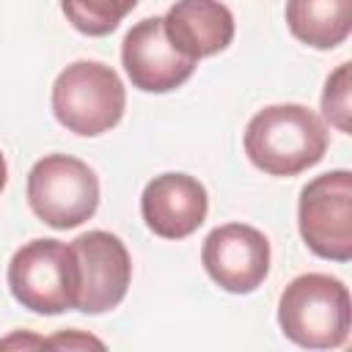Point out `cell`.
I'll use <instances>...</instances> for the list:
<instances>
[{
	"label": "cell",
	"instance_id": "obj_15",
	"mask_svg": "<svg viewBox=\"0 0 352 352\" xmlns=\"http://www.w3.org/2000/svg\"><path fill=\"white\" fill-rule=\"evenodd\" d=\"M47 346H102V341L91 338V336H80V333H60L47 338Z\"/></svg>",
	"mask_w": 352,
	"mask_h": 352
},
{
	"label": "cell",
	"instance_id": "obj_8",
	"mask_svg": "<svg viewBox=\"0 0 352 352\" xmlns=\"http://www.w3.org/2000/svg\"><path fill=\"white\" fill-rule=\"evenodd\" d=\"M121 63L138 91L168 94L192 77L198 60L182 55L168 41L162 16H146L124 36Z\"/></svg>",
	"mask_w": 352,
	"mask_h": 352
},
{
	"label": "cell",
	"instance_id": "obj_5",
	"mask_svg": "<svg viewBox=\"0 0 352 352\" xmlns=\"http://www.w3.org/2000/svg\"><path fill=\"white\" fill-rule=\"evenodd\" d=\"M28 204L52 228H77L99 206V179L94 168L69 154H47L28 173Z\"/></svg>",
	"mask_w": 352,
	"mask_h": 352
},
{
	"label": "cell",
	"instance_id": "obj_3",
	"mask_svg": "<svg viewBox=\"0 0 352 352\" xmlns=\"http://www.w3.org/2000/svg\"><path fill=\"white\" fill-rule=\"evenodd\" d=\"M8 289L14 300L41 316L77 311L80 261L60 239H30L8 261Z\"/></svg>",
	"mask_w": 352,
	"mask_h": 352
},
{
	"label": "cell",
	"instance_id": "obj_9",
	"mask_svg": "<svg viewBox=\"0 0 352 352\" xmlns=\"http://www.w3.org/2000/svg\"><path fill=\"white\" fill-rule=\"evenodd\" d=\"M80 261V300L77 311L104 314L116 308L129 289L132 261L126 245L110 231H85L72 239Z\"/></svg>",
	"mask_w": 352,
	"mask_h": 352
},
{
	"label": "cell",
	"instance_id": "obj_7",
	"mask_svg": "<svg viewBox=\"0 0 352 352\" xmlns=\"http://www.w3.org/2000/svg\"><path fill=\"white\" fill-rule=\"evenodd\" d=\"M201 261L220 289L250 294L270 272V239L253 226L226 223L204 239Z\"/></svg>",
	"mask_w": 352,
	"mask_h": 352
},
{
	"label": "cell",
	"instance_id": "obj_10",
	"mask_svg": "<svg viewBox=\"0 0 352 352\" xmlns=\"http://www.w3.org/2000/svg\"><path fill=\"white\" fill-rule=\"evenodd\" d=\"M209 195L206 187L187 173L154 176L140 195V214L162 239H184L206 220Z\"/></svg>",
	"mask_w": 352,
	"mask_h": 352
},
{
	"label": "cell",
	"instance_id": "obj_6",
	"mask_svg": "<svg viewBox=\"0 0 352 352\" xmlns=\"http://www.w3.org/2000/svg\"><path fill=\"white\" fill-rule=\"evenodd\" d=\"M300 236L327 261L352 258V173L338 168L311 179L297 204Z\"/></svg>",
	"mask_w": 352,
	"mask_h": 352
},
{
	"label": "cell",
	"instance_id": "obj_11",
	"mask_svg": "<svg viewBox=\"0 0 352 352\" xmlns=\"http://www.w3.org/2000/svg\"><path fill=\"white\" fill-rule=\"evenodd\" d=\"M168 41L187 58L201 60L226 50L234 38V14L220 0H179L162 16Z\"/></svg>",
	"mask_w": 352,
	"mask_h": 352
},
{
	"label": "cell",
	"instance_id": "obj_2",
	"mask_svg": "<svg viewBox=\"0 0 352 352\" xmlns=\"http://www.w3.org/2000/svg\"><path fill=\"white\" fill-rule=\"evenodd\" d=\"M278 324L297 346L336 349L346 344L352 327L349 289L324 272L297 275L280 294Z\"/></svg>",
	"mask_w": 352,
	"mask_h": 352
},
{
	"label": "cell",
	"instance_id": "obj_12",
	"mask_svg": "<svg viewBox=\"0 0 352 352\" xmlns=\"http://www.w3.org/2000/svg\"><path fill=\"white\" fill-rule=\"evenodd\" d=\"M292 36L314 50H333L352 30V0H286Z\"/></svg>",
	"mask_w": 352,
	"mask_h": 352
},
{
	"label": "cell",
	"instance_id": "obj_1",
	"mask_svg": "<svg viewBox=\"0 0 352 352\" xmlns=\"http://www.w3.org/2000/svg\"><path fill=\"white\" fill-rule=\"evenodd\" d=\"M327 151V129L305 104H270L245 129L248 160L270 176H297L314 168Z\"/></svg>",
	"mask_w": 352,
	"mask_h": 352
},
{
	"label": "cell",
	"instance_id": "obj_17",
	"mask_svg": "<svg viewBox=\"0 0 352 352\" xmlns=\"http://www.w3.org/2000/svg\"><path fill=\"white\" fill-rule=\"evenodd\" d=\"M6 182H8V168H6V157H3V151H0V192H3Z\"/></svg>",
	"mask_w": 352,
	"mask_h": 352
},
{
	"label": "cell",
	"instance_id": "obj_14",
	"mask_svg": "<svg viewBox=\"0 0 352 352\" xmlns=\"http://www.w3.org/2000/svg\"><path fill=\"white\" fill-rule=\"evenodd\" d=\"M322 113L338 132H349V63H341L327 77L322 91Z\"/></svg>",
	"mask_w": 352,
	"mask_h": 352
},
{
	"label": "cell",
	"instance_id": "obj_13",
	"mask_svg": "<svg viewBox=\"0 0 352 352\" xmlns=\"http://www.w3.org/2000/svg\"><path fill=\"white\" fill-rule=\"evenodd\" d=\"M66 19L85 36H107L138 6V0H60Z\"/></svg>",
	"mask_w": 352,
	"mask_h": 352
},
{
	"label": "cell",
	"instance_id": "obj_16",
	"mask_svg": "<svg viewBox=\"0 0 352 352\" xmlns=\"http://www.w3.org/2000/svg\"><path fill=\"white\" fill-rule=\"evenodd\" d=\"M16 344H22V346H47V338H36V336L25 338V336L14 333V336H8L6 341H0V346H16Z\"/></svg>",
	"mask_w": 352,
	"mask_h": 352
},
{
	"label": "cell",
	"instance_id": "obj_4",
	"mask_svg": "<svg viewBox=\"0 0 352 352\" xmlns=\"http://www.w3.org/2000/svg\"><path fill=\"white\" fill-rule=\"evenodd\" d=\"M126 107L121 77L99 60H77L66 66L52 85V113L60 126L74 135L96 138L113 129Z\"/></svg>",
	"mask_w": 352,
	"mask_h": 352
}]
</instances>
